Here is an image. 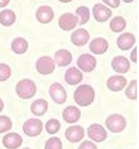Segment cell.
<instances>
[{"label": "cell", "mask_w": 139, "mask_h": 149, "mask_svg": "<svg viewBox=\"0 0 139 149\" xmlns=\"http://www.w3.org/2000/svg\"><path fill=\"white\" fill-rule=\"evenodd\" d=\"M59 26L65 31L74 29L77 25V19L73 13H67L61 15L58 21Z\"/></svg>", "instance_id": "12"}, {"label": "cell", "mask_w": 139, "mask_h": 149, "mask_svg": "<svg viewBox=\"0 0 139 149\" xmlns=\"http://www.w3.org/2000/svg\"><path fill=\"white\" fill-rule=\"evenodd\" d=\"M78 149H97V145L90 141H85L81 144Z\"/></svg>", "instance_id": "32"}, {"label": "cell", "mask_w": 139, "mask_h": 149, "mask_svg": "<svg viewBox=\"0 0 139 149\" xmlns=\"http://www.w3.org/2000/svg\"><path fill=\"white\" fill-rule=\"evenodd\" d=\"M13 127V123L11 119L6 115L0 116V133H5L11 130Z\"/></svg>", "instance_id": "29"}, {"label": "cell", "mask_w": 139, "mask_h": 149, "mask_svg": "<svg viewBox=\"0 0 139 149\" xmlns=\"http://www.w3.org/2000/svg\"><path fill=\"white\" fill-rule=\"evenodd\" d=\"M65 137L70 143L79 142L84 137V130L80 125L71 126L66 130Z\"/></svg>", "instance_id": "11"}, {"label": "cell", "mask_w": 139, "mask_h": 149, "mask_svg": "<svg viewBox=\"0 0 139 149\" xmlns=\"http://www.w3.org/2000/svg\"><path fill=\"white\" fill-rule=\"evenodd\" d=\"M65 81L70 85H76L81 83L83 79V74L76 67H70L66 71Z\"/></svg>", "instance_id": "21"}, {"label": "cell", "mask_w": 139, "mask_h": 149, "mask_svg": "<svg viewBox=\"0 0 139 149\" xmlns=\"http://www.w3.org/2000/svg\"><path fill=\"white\" fill-rule=\"evenodd\" d=\"M49 93L52 100L58 104H63L67 100V92L64 87L59 83H54L49 87Z\"/></svg>", "instance_id": "5"}, {"label": "cell", "mask_w": 139, "mask_h": 149, "mask_svg": "<svg viewBox=\"0 0 139 149\" xmlns=\"http://www.w3.org/2000/svg\"><path fill=\"white\" fill-rule=\"evenodd\" d=\"M104 2L105 4L110 6L111 7L114 8V9L117 8V7L119 6L120 3H121V2H120L119 0H114V1H108V0H106V1H104Z\"/></svg>", "instance_id": "33"}, {"label": "cell", "mask_w": 139, "mask_h": 149, "mask_svg": "<svg viewBox=\"0 0 139 149\" xmlns=\"http://www.w3.org/2000/svg\"><path fill=\"white\" fill-rule=\"evenodd\" d=\"M23 143V138L19 134L12 132L6 134L2 138V144L7 149H17Z\"/></svg>", "instance_id": "10"}, {"label": "cell", "mask_w": 139, "mask_h": 149, "mask_svg": "<svg viewBox=\"0 0 139 149\" xmlns=\"http://www.w3.org/2000/svg\"><path fill=\"white\" fill-rule=\"evenodd\" d=\"M29 45L24 38L17 37L13 40L11 44L12 50L16 54H23L26 52Z\"/></svg>", "instance_id": "23"}, {"label": "cell", "mask_w": 139, "mask_h": 149, "mask_svg": "<svg viewBox=\"0 0 139 149\" xmlns=\"http://www.w3.org/2000/svg\"><path fill=\"white\" fill-rule=\"evenodd\" d=\"M3 108H4V103H3L2 99L0 98V112H2Z\"/></svg>", "instance_id": "36"}, {"label": "cell", "mask_w": 139, "mask_h": 149, "mask_svg": "<svg viewBox=\"0 0 139 149\" xmlns=\"http://www.w3.org/2000/svg\"><path fill=\"white\" fill-rule=\"evenodd\" d=\"M25 134L29 137H36L43 131V123L37 118H30L25 121L23 126Z\"/></svg>", "instance_id": "4"}, {"label": "cell", "mask_w": 139, "mask_h": 149, "mask_svg": "<svg viewBox=\"0 0 139 149\" xmlns=\"http://www.w3.org/2000/svg\"><path fill=\"white\" fill-rule=\"evenodd\" d=\"M76 17L77 19V23L80 26L87 23L90 19V9L87 6H81L76 9Z\"/></svg>", "instance_id": "25"}, {"label": "cell", "mask_w": 139, "mask_h": 149, "mask_svg": "<svg viewBox=\"0 0 139 149\" xmlns=\"http://www.w3.org/2000/svg\"><path fill=\"white\" fill-rule=\"evenodd\" d=\"M16 16L11 9H4L0 12V23L4 26H10L16 22Z\"/></svg>", "instance_id": "24"}, {"label": "cell", "mask_w": 139, "mask_h": 149, "mask_svg": "<svg viewBox=\"0 0 139 149\" xmlns=\"http://www.w3.org/2000/svg\"><path fill=\"white\" fill-rule=\"evenodd\" d=\"M61 124L58 120L52 118L46 123L45 127L47 130V133L49 134H54L57 133L60 129Z\"/></svg>", "instance_id": "27"}, {"label": "cell", "mask_w": 139, "mask_h": 149, "mask_svg": "<svg viewBox=\"0 0 139 149\" xmlns=\"http://www.w3.org/2000/svg\"><path fill=\"white\" fill-rule=\"evenodd\" d=\"M45 149H63L62 142L57 137H52L45 144Z\"/></svg>", "instance_id": "30"}, {"label": "cell", "mask_w": 139, "mask_h": 149, "mask_svg": "<svg viewBox=\"0 0 139 149\" xmlns=\"http://www.w3.org/2000/svg\"><path fill=\"white\" fill-rule=\"evenodd\" d=\"M16 92L20 98H32L36 93V84L29 79H23L16 84Z\"/></svg>", "instance_id": "2"}, {"label": "cell", "mask_w": 139, "mask_h": 149, "mask_svg": "<svg viewBox=\"0 0 139 149\" xmlns=\"http://www.w3.org/2000/svg\"><path fill=\"white\" fill-rule=\"evenodd\" d=\"M9 3V0H5V1H0V8H2V7L6 6Z\"/></svg>", "instance_id": "35"}, {"label": "cell", "mask_w": 139, "mask_h": 149, "mask_svg": "<svg viewBox=\"0 0 139 149\" xmlns=\"http://www.w3.org/2000/svg\"><path fill=\"white\" fill-rule=\"evenodd\" d=\"M105 125L111 132L119 133L125 128L126 119L121 114L114 113L106 119Z\"/></svg>", "instance_id": "3"}, {"label": "cell", "mask_w": 139, "mask_h": 149, "mask_svg": "<svg viewBox=\"0 0 139 149\" xmlns=\"http://www.w3.org/2000/svg\"><path fill=\"white\" fill-rule=\"evenodd\" d=\"M126 21L122 16H115L110 22V28L115 33H121L125 29Z\"/></svg>", "instance_id": "26"}, {"label": "cell", "mask_w": 139, "mask_h": 149, "mask_svg": "<svg viewBox=\"0 0 139 149\" xmlns=\"http://www.w3.org/2000/svg\"><path fill=\"white\" fill-rule=\"evenodd\" d=\"M11 68L6 63H0V81H6L11 76Z\"/></svg>", "instance_id": "31"}, {"label": "cell", "mask_w": 139, "mask_h": 149, "mask_svg": "<svg viewBox=\"0 0 139 149\" xmlns=\"http://www.w3.org/2000/svg\"><path fill=\"white\" fill-rule=\"evenodd\" d=\"M131 60H132V62L135 63H137L138 62V47H135L133 49L131 54Z\"/></svg>", "instance_id": "34"}, {"label": "cell", "mask_w": 139, "mask_h": 149, "mask_svg": "<svg viewBox=\"0 0 139 149\" xmlns=\"http://www.w3.org/2000/svg\"><path fill=\"white\" fill-rule=\"evenodd\" d=\"M136 41L135 35L131 33H124L117 37V44L121 50H128L134 46Z\"/></svg>", "instance_id": "17"}, {"label": "cell", "mask_w": 139, "mask_h": 149, "mask_svg": "<svg viewBox=\"0 0 139 149\" xmlns=\"http://www.w3.org/2000/svg\"><path fill=\"white\" fill-rule=\"evenodd\" d=\"M74 100L79 106L87 107L94 102L95 92L91 86L88 84L81 85L74 91Z\"/></svg>", "instance_id": "1"}, {"label": "cell", "mask_w": 139, "mask_h": 149, "mask_svg": "<svg viewBox=\"0 0 139 149\" xmlns=\"http://www.w3.org/2000/svg\"><path fill=\"white\" fill-rule=\"evenodd\" d=\"M76 63L81 70L86 73H90L95 69L97 66V60L92 55L84 54L79 56Z\"/></svg>", "instance_id": "7"}, {"label": "cell", "mask_w": 139, "mask_h": 149, "mask_svg": "<svg viewBox=\"0 0 139 149\" xmlns=\"http://www.w3.org/2000/svg\"><path fill=\"white\" fill-rule=\"evenodd\" d=\"M81 111L75 106H68L63 110V118L68 124H74L77 122L81 118Z\"/></svg>", "instance_id": "20"}, {"label": "cell", "mask_w": 139, "mask_h": 149, "mask_svg": "<svg viewBox=\"0 0 139 149\" xmlns=\"http://www.w3.org/2000/svg\"><path fill=\"white\" fill-rule=\"evenodd\" d=\"M36 19L43 24L49 23L54 17V10L49 6H42L36 10Z\"/></svg>", "instance_id": "16"}, {"label": "cell", "mask_w": 139, "mask_h": 149, "mask_svg": "<svg viewBox=\"0 0 139 149\" xmlns=\"http://www.w3.org/2000/svg\"><path fill=\"white\" fill-rule=\"evenodd\" d=\"M126 84H127V80L123 76H111L107 80V87L111 91H121L125 87Z\"/></svg>", "instance_id": "13"}, {"label": "cell", "mask_w": 139, "mask_h": 149, "mask_svg": "<svg viewBox=\"0 0 139 149\" xmlns=\"http://www.w3.org/2000/svg\"><path fill=\"white\" fill-rule=\"evenodd\" d=\"M72 59H73V56L70 52L65 49H61L55 53L54 61L59 67H63L70 64L72 62Z\"/></svg>", "instance_id": "18"}, {"label": "cell", "mask_w": 139, "mask_h": 149, "mask_svg": "<svg viewBox=\"0 0 139 149\" xmlns=\"http://www.w3.org/2000/svg\"><path fill=\"white\" fill-rule=\"evenodd\" d=\"M108 47H109L108 42L102 37L95 38L90 42L89 45L90 51L97 55L104 54L108 50Z\"/></svg>", "instance_id": "19"}, {"label": "cell", "mask_w": 139, "mask_h": 149, "mask_svg": "<svg viewBox=\"0 0 139 149\" xmlns=\"http://www.w3.org/2000/svg\"><path fill=\"white\" fill-rule=\"evenodd\" d=\"M113 70L119 74H126L130 70L131 63L128 58L123 56H115L111 61Z\"/></svg>", "instance_id": "15"}, {"label": "cell", "mask_w": 139, "mask_h": 149, "mask_svg": "<svg viewBox=\"0 0 139 149\" xmlns=\"http://www.w3.org/2000/svg\"><path fill=\"white\" fill-rule=\"evenodd\" d=\"M90 39V34L83 28H80L73 32L70 36V40L73 44L77 47H83L88 42Z\"/></svg>", "instance_id": "14"}, {"label": "cell", "mask_w": 139, "mask_h": 149, "mask_svg": "<svg viewBox=\"0 0 139 149\" xmlns=\"http://www.w3.org/2000/svg\"><path fill=\"white\" fill-rule=\"evenodd\" d=\"M88 135L91 140L96 142H102L108 137V133L102 125L93 124L88 127Z\"/></svg>", "instance_id": "8"}, {"label": "cell", "mask_w": 139, "mask_h": 149, "mask_svg": "<svg viewBox=\"0 0 139 149\" xmlns=\"http://www.w3.org/2000/svg\"><path fill=\"white\" fill-rule=\"evenodd\" d=\"M36 67L37 71L42 75L52 74L55 70V63L51 57L47 56H41L36 61Z\"/></svg>", "instance_id": "6"}, {"label": "cell", "mask_w": 139, "mask_h": 149, "mask_svg": "<svg viewBox=\"0 0 139 149\" xmlns=\"http://www.w3.org/2000/svg\"><path fill=\"white\" fill-rule=\"evenodd\" d=\"M93 15L97 22H106L110 19L112 12L102 3H97L93 7Z\"/></svg>", "instance_id": "9"}, {"label": "cell", "mask_w": 139, "mask_h": 149, "mask_svg": "<svg viewBox=\"0 0 139 149\" xmlns=\"http://www.w3.org/2000/svg\"><path fill=\"white\" fill-rule=\"evenodd\" d=\"M30 110L34 115L42 116L47 113L48 110V103L44 99L36 100L32 103Z\"/></svg>", "instance_id": "22"}, {"label": "cell", "mask_w": 139, "mask_h": 149, "mask_svg": "<svg viewBox=\"0 0 139 149\" xmlns=\"http://www.w3.org/2000/svg\"><path fill=\"white\" fill-rule=\"evenodd\" d=\"M23 149H29V148H23Z\"/></svg>", "instance_id": "37"}, {"label": "cell", "mask_w": 139, "mask_h": 149, "mask_svg": "<svg viewBox=\"0 0 139 149\" xmlns=\"http://www.w3.org/2000/svg\"><path fill=\"white\" fill-rule=\"evenodd\" d=\"M137 86L138 82L136 80H133L127 87L125 91V94L127 97L129 98L130 100H135L137 99Z\"/></svg>", "instance_id": "28"}]
</instances>
